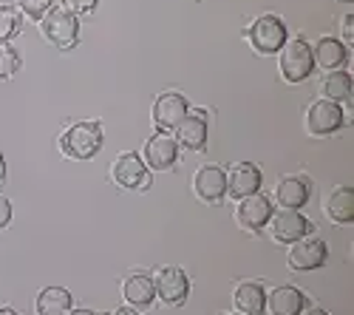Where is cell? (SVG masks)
I'll return each instance as SVG.
<instances>
[{
    "instance_id": "32",
    "label": "cell",
    "mask_w": 354,
    "mask_h": 315,
    "mask_svg": "<svg viewBox=\"0 0 354 315\" xmlns=\"http://www.w3.org/2000/svg\"><path fill=\"white\" fill-rule=\"evenodd\" d=\"M68 315H97V312L94 309H71Z\"/></svg>"
},
{
    "instance_id": "4",
    "label": "cell",
    "mask_w": 354,
    "mask_h": 315,
    "mask_svg": "<svg viewBox=\"0 0 354 315\" xmlns=\"http://www.w3.org/2000/svg\"><path fill=\"white\" fill-rule=\"evenodd\" d=\"M315 71V60H312V46L301 37L292 40L281 48V74L286 82H304L309 74Z\"/></svg>"
},
{
    "instance_id": "21",
    "label": "cell",
    "mask_w": 354,
    "mask_h": 315,
    "mask_svg": "<svg viewBox=\"0 0 354 315\" xmlns=\"http://www.w3.org/2000/svg\"><path fill=\"white\" fill-rule=\"evenodd\" d=\"M35 309H37V315H68L71 312V293L63 287H46L37 296Z\"/></svg>"
},
{
    "instance_id": "9",
    "label": "cell",
    "mask_w": 354,
    "mask_h": 315,
    "mask_svg": "<svg viewBox=\"0 0 354 315\" xmlns=\"http://www.w3.org/2000/svg\"><path fill=\"white\" fill-rule=\"evenodd\" d=\"M187 117V100L182 94H176V91H165L156 97L153 102V125L167 134L173 128H179V123Z\"/></svg>"
},
{
    "instance_id": "30",
    "label": "cell",
    "mask_w": 354,
    "mask_h": 315,
    "mask_svg": "<svg viewBox=\"0 0 354 315\" xmlns=\"http://www.w3.org/2000/svg\"><path fill=\"white\" fill-rule=\"evenodd\" d=\"M6 182V159H3V154H0V185Z\"/></svg>"
},
{
    "instance_id": "2",
    "label": "cell",
    "mask_w": 354,
    "mask_h": 315,
    "mask_svg": "<svg viewBox=\"0 0 354 315\" xmlns=\"http://www.w3.org/2000/svg\"><path fill=\"white\" fill-rule=\"evenodd\" d=\"M40 26H43V35L51 46L57 48H71L77 46L80 40V23H77V15H71L68 9H48L43 17H40Z\"/></svg>"
},
{
    "instance_id": "25",
    "label": "cell",
    "mask_w": 354,
    "mask_h": 315,
    "mask_svg": "<svg viewBox=\"0 0 354 315\" xmlns=\"http://www.w3.org/2000/svg\"><path fill=\"white\" fill-rule=\"evenodd\" d=\"M20 69V54L6 46V43H0V80H12Z\"/></svg>"
},
{
    "instance_id": "31",
    "label": "cell",
    "mask_w": 354,
    "mask_h": 315,
    "mask_svg": "<svg viewBox=\"0 0 354 315\" xmlns=\"http://www.w3.org/2000/svg\"><path fill=\"white\" fill-rule=\"evenodd\" d=\"M113 315H139V312H136V309H131V307H120Z\"/></svg>"
},
{
    "instance_id": "22",
    "label": "cell",
    "mask_w": 354,
    "mask_h": 315,
    "mask_svg": "<svg viewBox=\"0 0 354 315\" xmlns=\"http://www.w3.org/2000/svg\"><path fill=\"white\" fill-rule=\"evenodd\" d=\"M351 89H354L351 74H348V71H340V69L329 71L326 77H323V82H320V91L326 94L323 100H332V102H346V100H351Z\"/></svg>"
},
{
    "instance_id": "1",
    "label": "cell",
    "mask_w": 354,
    "mask_h": 315,
    "mask_svg": "<svg viewBox=\"0 0 354 315\" xmlns=\"http://www.w3.org/2000/svg\"><path fill=\"white\" fill-rule=\"evenodd\" d=\"M60 151L68 159H94L102 151V128L97 123H77L63 131Z\"/></svg>"
},
{
    "instance_id": "14",
    "label": "cell",
    "mask_w": 354,
    "mask_h": 315,
    "mask_svg": "<svg viewBox=\"0 0 354 315\" xmlns=\"http://www.w3.org/2000/svg\"><path fill=\"white\" fill-rule=\"evenodd\" d=\"M312 196V182L309 177H283L275 188V199L283 210H298L309 202Z\"/></svg>"
},
{
    "instance_id": "10",
    "label": "cell",
    "mask_w": 354,
    "mask_h": 315,
    "mask_svg": "<svg viewBox=\"0 0 354 315\" xmlns=\"http://www.w3.org/2000/svg\"><path fill=\"white\" fill-rule=\"evenodd\" d=\"M193 190L201 202L207 205H218L221 199L227 196V174L218 165H204L196 170L193 177Z\"/></svg>"
},
{
    "instance_id": "12",
    "label": "cell",
    "mask_w": 354,
    "mask_h": 315,
    "mask_svg": "<svg viewBox=\"0 0 354 315\" xmlns=\"http://www.w3.org/2000/svg\"><path fill=\"white\" fill-rule=\"evenodd\" d=\"M235 219H239V224L244 227V231L258 233L261 227H267L270 219H272V205H270V199H263L261 193H252V196L241 199L239 210H235Z\"/></svg>"
},
{
    "instance_id": "26",
    "label": "cell",
    "mask_w": 354,
    "mask_h": 315,
    "mask_svg": "<svg viewBox=\"0 0 354 315\" xmlns=\"http://www.w3.org/2000/svg\"><path fill=\"white\" fill-rule=\"evenodd\" d=\"M17 6H20L23 15H28L32 20H40L51 9V0H17Z\"/></svg>"
},
{
    "instance_id": "15",
    "label": "cell",
    "mask_w": 354,
    "mask_h": 315,
    "mask_svg": "<svg viewBox=\"0 0 354 315\" xmlns=\"http://www.w3.org/2000/svg\"><path fill=\"white\" fill-rule=\"evenodd\" d=\"M176 159H179V142H176L173 136L167 134H156L147 139V145H145V162L156 168V170H167L176 165Z\"/></svg>"
},
{
    "instance_id": "34",
    "label": "cell",
    "mask_w": 354,
    "mask_h": 315,
    "mask_svg": "<svg viewBox=\"0 0 354 315\" xmlns=\"http://www.w3.org/2000/svg\"><path fill=\"white\" fill-rule=\"evenodd\" d=\"M0 315H20L17 309H9V307H0Z\"/></svg>"
},
{
    "instance_id": "29",
    "label": "cell",
    "mask_w": 354,
    "mask_h": 315,
    "mask_svg": "<svg viewBox=\"0 0 354 315\" xmlns=\"http://www.w3.org/2000/svg\"><path fill=\"white\" fill-rule=\"evenodd\" d=\"M9 222H12V202L6 196H0V231H3Z\"/></svg>"
},
{
    "instance_id": "5",
    "label": "cell",
    "mask_w": 354,
    "mask_h": 315,
    "mask_svg": "<svg viewBox=\"0 0 354 315\" xmlns=\"http://www.w3.org/2000/svg\"><path fill=\"white\" fill-rule=\"evenodd\" d=\"M343 123H346L343 108L337 102H332V100H317L306 111V131L312 136H329V134L340 131Z\"/></svg>"
},
{
    "instance_id": "33",
    "label": "cell",
    "mask_w": 354,
    "mask_h": 315,
    "mask_svg": "<svg viewBox=\"0 0 354 315\" xmlns=\"http://www.w3.org/2000/svg\"><path fill=\"white\" fill-rule=\"evenodd\" d=\"M301 315H329L326 309H306V312H301Z\"/></svg>"
},
{
    "instance_id": "17",
    "label": "cell",
    "mask_w": 354,
    "mask_h": 315,
    "mask_svg": "<svg viewBox=\"0 0 354 315\" xmlns=\"http://www.w3.org/2000/svg\"><path fill=\"white\" fill-rule=\"evenodd\" d=\"M232 301L241 315H263V309H267V290L258 281H244L235 287Z\"/></svg>"
},
{
    "instance_id": "8",
    "label": "cell",
    "mask_w": 354,
    "mask_h": 315,
    "mask_svg": "<svg viewBox=\"0 0 354 315\" xmlns=\"http://www.w3.org/2000/svg\"><path fill=\"white\" fill-rule=\"evenodd\" d=\"M329 259V247L320 239H301L295 242L289 250V267L295 273H309V270H320Z\"/></svg>"
},
{
    "instance_id": "27",
    "label": "cell",
    "mask_w": 354,
    "mask_h": 315,
    "mask_svg": "<svg viewBox=\"0 0 354 315\" xmlns=\"http://www.w3.org/2000/svg\"><path fill=\"white\" fill-rule=\"evenodd\" d=\"M63 3L68 6L71 15H88V12H94L100 0H63Z\"/></svg>"
},
{
    "instance_id": "18",
    "label": "cell",
    "mask_w": 354,
    "mask_h": 315,
    "mask_svg": "<svg viewBox=\"0 0 354 315\" xmlns=\"http://www.w3.org/2000/svg\"><path fill=\"white\" fill-rule=\"evenodd\" d=\"M122 296L128 304L133 307H151L156 298V287H153V278L145 276V273H133L125 278L122 284Z\"/></svg>"
},
{
    "instance_id": "20",
    "label": "cell",
    "mask_w": 354,
    "mask_h": 315,
    "mask_svg": "<svg viewBox=\"0 0 354 315\" xmlns=\"http://www.w3.org/2000/svg\"><path fill=\"white\" fill-rule=\"evenodd\" d=\"M267 304L272 315H301L306 307V296L295 287H278L267 296Z\"/></svg>"
},
{
    "instance_id": "23",
    "label": "cell",
    "mask_w": 354,
    "mask_h": 315,
    "mask_svg": "<svg viewBox=\"0 0 354 315\" xmlns=\"http://www.w3.org/2000/svg\"><path fill=\"white\" fill-rule=\"evenodd\" d=\"M326 213L337 224H351L354 222V190L351 188H337L326 202Z\"/></svg>"
},
{
    "instance_id": "28",
    "label": "cell",
    "mask_w": 354,
    "mask_h": 315,
    "mask_svg": "<svg viewBox=\"0 0 354 315\" xmlns=\"http://www.w3.org/2000/svg\"><path fill=\"white\" fill-rule=\"evenodd\" d=\"M351 23H354L351 12L340 17V32H343V43H348V46H351V37H354V26H351Z\"/></svg>"
},
{
    "instance_id": "13",
    "label": "cell",
    "mask_w": 354,
    "mask_h": 315,
    "mask_svg": "<svg viewBox=\"0 0 354 315\" xmlns=\"http://www.w3.org/2000/svg\"><path fill=\"white\" fill-rule=\"evenodd\" d=\"M261 182H263V177L252 162H239L227 177V193L232 199H247L261 190Z\"/></svg>"
},
{
    "instance_id": "35",
    "label": "cell",
    "mask_w": 354,
    "mask_h": 315,
    "mask_svg": "<svg viewBox=\"0 0 354 315\" xmlns=\"http://www.w3.org/2000/svg\"><path fill=\"white\" fill-rule=\"evenodd\" d=\"M343 3H351V0H343Z\"/></svg>"
},
{
    "instance_id": "19",
    "label": "cell",
    "mask_w": 354,
    "mask_h": 315,
    "mask_svg": "<svg viewBox=\"0 0 354 315\" xmlns=\"http://www.w3.org/2000/svg\"><path fill=\"white\" fill-rule=\"evenodd\" d=\"M346 57H348L346 43L343 40H335V37H320L315 43V48H312V60L320 69H332L335 71V69H340L346 63Z\"/></svg>"
},
{
    "instance_id": "16",
    "label": "cell",
    "mask_w": 354,
    "mask_h": 315,
    "mask_svg": "<svg viewBox=\"0 0 354 315\" xmlns=\"http://www.w3.org/2000/svg\"><path fill=\"white\" fill-rule=\"evenodd\" d=\"M179 142L187 151H204L207 145V111H193L179 123Z\"/></svg>"
},
{
    "instance_id": "7",
    "label": "cell",
    "mask_w": 354,
    "mask_h": 315,
    "mask_svg": "<svg viewBox=\"0 0 354 315\" xmlns=\"http://www.w3.org/2000/svg\"><path fill=\"white\" fill-rule=\"evenodd\" d=\"M153 287H156V296L170 304V307H179L187 301L190 296V278L182 267H162L153 278Z\"/></svg>"
},
{
    "instance_id": "3",
    "label": "cell",
    "mask_w": 354,
    "mask_h": 315,
    "mask_svg": "<svg viewBox=\"0 0 354 315\" xmlns=\"http://www.w3.org/2000/svg\"><path fill=\"white\" fill-rule=\"evenodd\" d=\"M247 37L258 54H278L286 46V26L275 15H263V17L252 20Z\"/></svg>"
},
{
    "instance_id": "11",
    "label": "cell",
    "mask_w": 354,
    "mask_h": 315,
    "mask_svg": "<svg viewBox=\"0 0 354 315\" xmlns=\"http://www.w3.org/2000/svg\"><path fill=\"white\" fill-rule=\"evenodd\" d=\"M270 224H272V239L281 244H295L312 233V222L298 210H281L270 219Z\"/></svg>"
},
{
    "instance_id": "24",
    "label": "cell",
    "mask_w": 354,
    "mask_h": 315,
    "mask_svg": "<svg viewBox=\"0 0 354 315\" xmlns=\"http://www.w3.org/2000/svg\"><path fill=\"white\" fill-rule=\"evenodd\" d=\"M20 32V15L12 6H0V43H9Z\"/></svg>"
},
{
    "instance_id": "6",
    "label": "cell",
    "mask_w": 354,
    "mask_h": 315,
    "mask_svg": "<svg viewBox=\"0 0 354 315\" xmlns=\"http://www.w3.org/2000/svg\"><path fill=\"white\" fill-rule=\"evenodd\" d=\"M111 177L120 188H128V190H145L151 188V174L142 162L139 154H120L111 168Z\"/></svg>"
}]
</instances>
